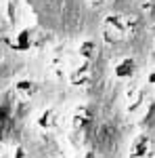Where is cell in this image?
Masks as SVG:
<instances>
[{"instance_id": "19", "label": "cell", "mask_w": 155, "mask_h": 158, "mask_svg": "<svg viewBox=\"0 0 155 158\" xmlns=\"http://www.w3.org/2000/svg\"><path fill=\"white\" fill-rule=\"evenodd\" d=\"M82 158H101L99 154H96L95 150H88V152H84V156Z\"/></svg>"}, {"instance_id": "13", "label": "cell", "mask_w": 155, "mask_h": 158, "mask_svg": "<svg viewBox=\"0 0 155 158\" xmlns=\"http://www.w3.org/2000/svg\"><path fill=\"white\" fill-rule=\"evenodd\" d=\"M126 17V27H128V34L134 32V30H138V25H141V19H138V15H124Z\"/></svg>"}, {"instance_id": "6", "label": "cell", "mask_w": 155, "mask_h": 158, "mask_svg": "<svg viewBox=\"0 0 155 158\" xmlns=\"http://www.w3.org/2000/svg\"><path fill=\"white\" fill-rule=\"evenodd\" d=\"M36 93H38V82L32 80V78H19L13 85V95L19 101H29Z\"/></svg>"}, {"instance_id": "5", "label": "cell", "mask_w": 155, "mask_h": 158, "mask_svg": "<svg viewBox=\"0 0 155 158\" xmlns=\"http://www.w3.org/2000/svg\"><path fill=\"white\" fill-rule=\"evenodd\" d=\"M92 122H95V110L90 108V106H86V103H82V106H78V108L73 110L72 114V127L76 129V131H88L90 127H92Z\"/></svg>"}, {"instance_id": "20", "label": "cell", "mask_w": 155, "mask_h": 158, "mask_svg": "<svg viewBox=\"0 0 155 158\" xmlns=\"http://www.w3.org/2000/svg\"><path fill=\"white\" fill-rule=\"evenodd\" d=\"M107 2H111V0H92L95 6H103V4H107Z\"/></svg>"}, {"instance_id": "17", "label": "cell", "mask_w": 155, "mask_h": 158, "mask_svg": "<svg viewBox=\"0 0 155 158\" xmlns=\"http://www.w3.org/2000/svg\"><path fill=\"white\" fill-rule=\"evenodd\" d=\"M141 9H143V13H155V0H143Z\"/></svg>"}, {"instance_id": "22", "label": "cell", "mask_w": 155, "mask_h": 158, "mask_svg": "<svg viewBox=\"0 0 155 158\" xmlns=\"http://www.w3.org/2000/svg\"><path fill=\"white\" fill-rule=\"evenodd\" d=\"M138 2H143V0H138Z\"/></svg>"}, {"instance_id": "1", "label": "cell", "mask_w": 155, "mask_h": 158, "mask_svg": "<svg viewBox=\"0 0 155 158\" xmlns=\"http://www.w3.org/2000/svg\"><path fill=\"white\" fill-rule=\"evenodd\" d=\"M126 36H128L126 17L122 13H109L103 19V40L107 44H119Z\"/></svg>"}, {"instance_id": "15", "label": "cell", "mask_w": 155, "mask_h": 158, "mask_svg": "<svg viewBox=\"0 0 155 158\" xmlns=\"http://www.w3.org/2000/svg\"><path fill=\"white\" fill-rule=\"evenodd\" d=\"M0 122H11V108L0 101Z\"/></svg>"}, {"instance_id": "16", "label": "cell", "mask_w": 155, "mask_h": 158, "mask_svg": "<svg viewBox=\"0 0 155 158\" xmlns=\"http://www.w3.org/2000/svg\"><path fill=\"white\" fill-rule=\"evenodd\" d=\"M13 158H29V154L23 146H15L13 148Z\"/></svg>"}, {"instance_id": "14", "label": "cell", "mask_w": 155, "mask_h": 158, "mask_svg": "<svg viewBox=\"0 0 155 158\" xmlns=\"http://www.w3.org/2000/svg\"><path fill=\"white\" fill-rule=\"evenodd\" d=\"M11 139V122H0V143H6Z\"/></svg>"}, {"instance_id": "10", "label": "cell", "mask_w": 155, "mask_h": 158, "mask_svg": "<svg viewBox=\"0 0 155 158\" xmlns=\"http://www.w3.org/2000/svg\"><path fill=\"white\" fill-rule=\"evenodd\" d=\"M69 70H72V65H69L67 55H57V57H52V59H50L48 72L52 74L57 80H65V78L69 76Z\"/></svg>"}, {"instance_id": "11", "label": "cell", "mask_w": 155, "mask_h": 158, "mask_svg": "<svg viewBox=\"0 0 155 158\" xmlns=\"http://www.w3.org/2000/svg\"><path fill=\"white\" fill-rule=\"evenodd\" d=\"M99 53V47H96L95 40H82L78 44V57L82 61H92Z\"/></svg>"}, {"instance_id": "9", "label": "cell", "mask_w": 155, "mask_h": 158, "mask_svg": "<svg viewBox=\"0 0 155 158\" xmlns=\"http://www.w3.org/2000/svg\"><path fill=\"white\" fill-rule=\"evenodd\" d=\"M134 74H136V61L132 57H122L119 61H115L113 76L118 80H130V78H134Z\"/></svg>"}, {"instance_id": "12", "label": "cell", "mask_w": 155, "mask_h": 158, "mask_svg": "<svg viewBox=\"0 0 155 158\" xmlns=\"http://www.w3.org/2000/svg\"><path fill=\"white\" fill-rule=\"evenodd\" d=\"M141 124L145 127V131H151V129H155V101H153V103H149L147 112H145L143 118H141Z\"/></svg>"}, {"instance_id": "8", "label": "cell", "mask_w": 155, "mask_h": 158, "mask_svg": "<svg viewBox=\"0 0 155 158\" xmlns=\"http://www.w3.org/2000/svg\"><path fill=\"white\" fill-rule=\"evenodd\" d=\"M126 112L128 114H134L136 110L141 108L145 103V89L138 85H132L128 86V91H126Z\"/></svg>"}, {"instance_id": "18", "label": "cell", "mask_w": 155, "mask_h": 158, "mask_svg": "<svg viewBox=\"0 0 155 158\" xmlns=\"http://www.w3.org/2000/svg\"><path fill=\"white\" fill-rule=\"evenodd\" d=\"M145 82H147V86H149L151 91H155V70H151V72L147 74V78H145Z\"/></svg>"}, {"instance_id": "2", "label": "cell", "mask_w": 155, "mask_h": 158, "mask_svg": "<svg viewBox=\"0 0 155 158\" xmlns=\"http://www.w3.org/2000/svg\"><path fill=\"white\" fill-rule=\"evenodd\" d=\"M40 40H42V34L38 27H21L19 32H15V36H11L9 47L15 53H29L32 49L40 47Z\"/></svg>"}, {"instance_id": "21", "label": "cell", "mask_w": 155, "mask_h": 158, "mask_svg": "<svg viewBox=\"0 0 155 158\" xmlns=\"http://www.w3.org/2000/svg\"><path fill=\"white\" fill-rule=\"evenodd\" d=\"M0 42H2V32H0Z\"/></svg>"}, {"instance_id": "4", "label": "cell", "mask_w": 155, "mask_h": 158, "mask_svg": "<svg viewBox=\"0 0 155 158\" xmlns=\"http://www.w3.org/2000/svg\"><path fill=\"white\" fill-rule=\"evenodd\" d=\"M90 78H92V61L80 59V63L72 65L69 76H67V82L72 86H84V85L90 82Z\"/></svg>"}, {"instance_id": "7", "label": "cell", "mask_w": 155, "mask_h": 158, "mask_svg": "<svg viewBox=\"0 0 155 158\" xmlns=\"http://www.w3.org/2000/svg\"><path fill=\"white\" fill-rule=\"evenodd\" d=\"M59 124V112L55 108H44L40 114L36 116V127L42 131V133H48V131H55Z\"/></svg>"}, {"instance_id": "3", "label": "cell", "mask_w": 155, "mask_h": 158, "mask_svg": "<svg viewBox=\"0 0 155 158\" xmlns=\"http://www.w3.org/2000/svg\"><path fill=\"white\" fill-rule=\"evenodd\" d=\"M151 152H153V137L149 135V131H143L132 139L128 148V158H149Z\"/></svg>"}]
</instances>
